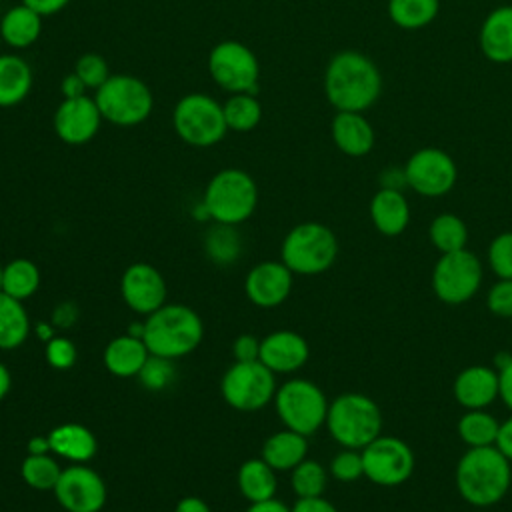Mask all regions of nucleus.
I'll return each instance as SVG.
<instances>
[{
    "mask_svg": "<svg viewBox=\"0 0 512 512\" xmlns=\"http://www.w3.org/2000/svg\"><path fill=\"white\" fill-rule=\"evenodd\" d=\"M310 358L306 338L294 330H276L260 340V362L274 374L300 370Z\"/></svg>",
    "mask_w": 512,
    "mask_h": 512,
    "instance_id": "nucleus-19",
    "label": "nucleus"
},
{
    "mask_svg": "<svg viewBox=\"0 0 512 512\" xmlns=\"http://www.w3.org/2000/svg\"><path fill=\"white\" fill-rule=\"evenodd\" d=\"M338 256V238L322 222H302L288 230L280 258L292 274L316 276L332 268Z\"/></svg>",
    "mask_w": 512,
    "mask_h": 512,
    "instance_id": "nucleus-6",
    "label": "nucleus"
},
{
    "mask_svg": "<svg viewBox=\"0 0 512 512\" xmlns=\"http://www.w3.org/2000/svg\"><path fill=\"white\" fill-rule=\"evenodd\" d=\"M210 78L230 94H256L260 62L252 48L238 40H222L208 52Z\"/></svg>",
    "mask_w": 512,
    "mask_h": 512,
    "instance_id": "nucleus-11",
    "label": "nucleus"
},
{
    "mask_svg": "<svg viewBox=\"0 0 512 512\" xmlns=\"http://www.w3.org/2000/svg\"><path fill=\"white\" fill-rule=\"evenodd\" d=\"M246 512H292V508H288L282 500L270 498V500H262V502H252Z\"/></svg>",
    "mask_w": 512,
    "mask_h": 512,
    "instance_id": "nucleus-53",
    "label": "nucleus"
},
{
    "mask_svg": "<svg viewBox=\"0 0 512 512\" xmlns=\"http://www.w3.org/2000/svg\"><path fill=\"white\" fill-rule=\"evenodd\" d=\"M498 386H500V400L512 412V356L498 368Z\"/></svg>",
    "mask_w": 512,
    "mask_h": 512,
    "instance_id": "nucleus-46",
    "label": "nucleus"
},
{
    "mask_svg": "<svg viewBox=\"0 0 512 512\" xmlns=\"http://www.w3.org/2000/svg\"><path fill=\"white\" fill-rule=\"evenodd\" d=\"M2 268H4V266L0 264V292H2Z\"/></svg>",
    "mask_w": 512,
    "mask_h": 512,
    "instance_id": "nucleus-58",
    "label": "nucleus"
},
{
    "mask_svg": "<svg viewBox=\"0 0 512 512\" xmlns=\"http://www.w3.org/2000/svg\"><path fill=\"white\" fill-rule=\"evenodd\" d=\"M452 392L456 402L466 410L488 408L496 398H500L498 370L484 364L466 366L456 374Z\"/></svg>",
    "mask_w": 512,
    "mask_h": 512,
    "instance_id": "nucleus-20",
    "label": "nucleus"
},
{
    "mask_svg": "<svg viewBox=\"0 0 512 512\" xmlns=\"http://www.w3.org/2000/svg\"><path fill=\"white\" fill-rule=\"evenodd\" d=\"M488 266L490 270L502 278V280H512V232H500L498 236L492 238L488 244Z\"/></svg>",
    "mask_w": 512,
    "mask_h": 512,
    "instance_id": "nucleus-39",
    "label": "nucleus"
},
{
    "mask_svg": "<svg viewBox=\"0 0 512 512\" xmlns=\"http://www.w3.org/2000/svg\"><path fill=\"white\" fill-rule=\"evenodd\" d=\"M328 472L332 474V478L340 482H356L358 478L364 476L362 450L342 448L338 454H334Z\"/></svg>",
    "mask_w": 512,
    "mask_h": 512,
    "instance_id": "nucleus-42",
    "label": "nucleus"
},
{
    "mask_svg": "<svg viewBox=\"0 0 512 512\" xmlns=\"http://www.w3.org/2000/svg\"><path fill=\"white\" fill-rule=\"evenodd\" d=\"M292 512H338V508L324 496L298 498L292 506Z\"/></svg>",
    "mask_w": 512,
    "mask_h": 512,
    "instance_id": "nucleus-47",
    "label": "nucleus"
},
{
    "mask_svg": "<svg viewBox=\"0 0 512 512\" xmlns=\"http://www.w3.org/2000/svg\"><path fill=\"white\" fill-rule=\"evenodd\" d=\"M482 284V264L468 248L440 254L432 268V290L444 304L458 306L476 296Z\"/></svg>",
    "mask_w": 512,
    "mask_h": 512,
    "instance_id": "nucleus-10",
    "label": "nucleus"
},
{
    "mask_svg": "<svg viewBox=\"0 0 512 512\" xmlns=\"http://www.w3.org/2000/svg\"><path fill=\"white\" fill-rule=\"evenodd\" d=\"M36 334H38L44 342H48L50 338H54V336H56V332H54V326H52V324H38V326H36Z\"/></svg>",
    "mask_w": 512,
    "mask_h": 512,
    "instance_id": "nucleus-57",
    "label": "nucleus"
},
{
    "mask_svg": "<svg viewBox=\"0 0 512 512\" xmlns=\"http://www.w3.org/2000/svg\"><path fill=\"white\" fill-rule=\"evenodd\" d=\"M22 4H26L28 8H32L34 12H38L44 18V16H52V14H58L60 10H64L70 4V0H22Z\"/></svg>",
    "mask_w": 512,
    "mask_h": 512,
    "instance_id": "nucleus-49",
    "label": "nucleus"
},
{
    "mask_svg": "<svg viewBox=\"0 0 512 512\" xmlns=\"http://www.w3.org/2000/svg\"><path fill=\"white\" fill-rule=\"evenodd\" d=\"M402 186H406L404 168H386V170L380 174V188H396V190H402Z\"/></svg>",
    "mask_w": 512,
    "mask_h": 512,
    "instance_id": "nucleus-51",
    "label": "nucleus"
},
{
    "mask_svg": "<svg viewBox=\"0 0 512 512\" xmlns=\"http://www.w3.org/2000/svg\"><path fill=\"white\" fill-rule=\"evenodd\" d=\"M362 460L364 476L382 488L404 484L416 468L412 448L402 438L386 434H380L376 440L362 448Z\"/></svg>",
    "mask_w": 512,
    "mask_h": 512,
    "instance_id": "nucleus-13",
    "label": "nucleus"
},
{
    "mask_svg": "<svg viewBox=\"0 0 512 512\" xmlns=\"http://www.w3.org/2000/svg\"><path fill=\"white\" fill-rule=\"evenodd\" d=\"M382 410L362 392H344L328 404L326 428L342 448L362 450L382 434Z\"/></svg>",
    "mask_w": 512,
    "mask_h": 512,
    "instance_id": "nucleus-4",
    "label": "nucleus"
},
{
    "mask_svg": "<svg viewBox=\"0 0 512 512\" xmlns=\"http://www.w3.org/2000/svg\"><path fill=\"white\" fill-rule=\"evenodd\" d=\"M370 220L382 236H400L410 224V204L402 190L378 188L368 206Z\"/></svg>",
    "mask_w": 512,
    "mask_h": 512,
    "instance_id": "nucleus-23",
    "label": "nucleus"
},
{
    "mask_svg": "<svg viewBox=\"0 0 512 512\" xmlns=\"http://www.w3.org/2000/svg\"><path fill=\"white\" fill-rule=\"evenodd\" d=\"M172 126L182 142L196 148L216 146L228 132L222 104L204 92H190L176 102Z\"/></svg>",
    "mask_w": 512,
    "mask_h": 512,
    "instance_id": "nucleus-8",
    "label": "nucleus"
},
{
    "mask_svg": "<svg viewBox=\"0 0 512 512\" xmlns=\"http://www.w3.org/2000/svg\"><path fill=\"white\" fill-rule=\"evenodd\" d=\"M308 454V436L294 432L290 428L270 434L264 444L260 458L272 466L276 472H290Z\"/></svg>",
    "mask_w": 512,
    "mask_h": 512,
    "instance_id": "nucleus-26",
    "label": "nucleus"
},
{
    "mask_svg": "<svg viewBox=\"0 0 512 512\" xmlns=\"http://www.w3.org/2000/svg\"><path fill=\"white\" fill-rule=\"evenodd\" d=\"M86 84L78 78V74L72 70L70 74H66L60 82V92H62V98H80V96H86Z\"/></svg>",
    "mask_w": 512,
    "mask_h": 512,
    "instance_id": "nucleus-48",
    "label": "nucleus"
},
{
    "mask_svg": "<svg viewBox=\"0 0 512 512\" xmlns=\"http://www.w3.org/2000/svg\"><path fill=\"white\" fill-rule=\"evenodd\" d=\"M480 52L494 64L512 62V6L492 8L480 24L478 32Z\"/></svg>",
    "mask_w": 512,
    "mask_h": 512,
    "instance_id": "nucleus-22",
    "label": "nucleus"
},
{
    "mask_svg": "<svg viewBox=\"0 0 512 512\" xmlns=\"http://www.w3.org/2000/svg\"><path fill=\"white\" fill-rule=\"evenodd\" d=\"M276 488V470L262 458H250L238 468V490L250 504L274 498Z\"/></svg>",
    "mask_w": 512,
    "mask_h": 512,
    "instance_id": "nucleus-29",
    "label": "nucleus"
},
{
    "mask_svg": "<svg viewBox=\"0 0 512 512\" xmlns=\"http://www.w3.org/2000/svg\"><path fill=\"white\" fill-rule=\"evenodd\" d=\"M382 72L358 50L336 52L324 72V94L336 112H364L382 94Z\"/></svg>",
    "mask_w": 512,
    "mask_h": 512,
    "instance_id": "nucleus-1",
    "label": "nucleus"
},
{
    "mask_svg": "<svg viewBox=\"0 0 512 512\" xmlns=\"http://www.w3.org/2000/svg\"><path fill=\"white\" fill-rule=\"evenodd\" d=\"M102 118L114 126H138L150 118L154 96L150 86L132 74H110L94 94Z\"/></svg>",
    "mask_w": 512,
    "mask_h": 512,
    "instance_id": "nucleus-7",
    "label": "nucleus"
},
{
    "mask_svg": "<svg viewBox=\"0 0 512 512\" xmlns=\"http://www.w3.org/2000/svg\"><path fill=\"white\" fill-rule=\"evenodd\" d=\"M204 338L198 312L184 304H164L146 316L142 340L152 356L176 360L194 352Z\"/></svg>",
    "mask_w": 512,
    "mask_h": 512,
    "instance_id": "nucleus-3",
    "label": "nucleus"
},
{
    "mask_svg": "<svg viewBox=\"0 0 512 512\" xmlns=\"http://www.w3.org/2000/svg\"><path fill=\"white\" fill-rule=\"evenodd\" d=\"M276 376L260 360L234 362L222 376L220 390L228 406L238 412L262 410L276 394Z\"/></svg>",
    "mask_w": 512,
    "mask_h": 512,
    "instance_id": "nucleus-12",
    "label": "nucleus"
},
{
    "mask_svg": "<svg viewBox=\"0 0 512 512\" xmlns=\"http://www.w3.org/2000/svg\"><path fill=\"white\" fill-rule=\"evenodd\" d=\"M500 422L494 414H490L486 408L480 410H466L456 424L458 438L468 448H484L494 446L498 438Z\"/></svg>",
    "mask_w": 512,
    "mask_h": 512,
    "instance_id": "nucleus-31",
    "label": "nucleus"
},
{
    "mask_svg": "<svg viewBox=\"0 0 512 512\" xmlns=\"http://www.w3.org/2000/svg\"><path fill=\"white\" fill-rule=\"evenodd\" d=\"M150 352L142 338L132 334H122L112 338L104 348V366L110 374L118 378H132L138 376L142 366L146 364Z\"/></svg>",
    "mask_w": 512,
    "mask_h": 512,
    "instance_id": "nucleus-24",
    "label": "nucleus"
},
{
    "mask_svg": "<svg viewBox=\"0 0 512 512\" xmlns=\"http://www.w3.org/2000/svg\"><path fill=\"white\" fill-rule=\"evenodd\" d=\"M30 318L22 304L4 292H0V350H16L30 336Z\"/></svg>",
    "mask_w": 512,
    "mask_h": 512,
    "instance_id": "nucleus-30",
    "label": "nucleus"
},
{
    "mask_svg": "<svg viewBox=\"0 0 512 512\" xmlns=\"http://www.w3.org/2000/svg\"><path fill=\"white\" fill-rule=\"evenodd\" d=\"M290 484L298 498L324 496L328 486V470L320 462L304 458L296 468L290 470Z\"/></svg>",
    "mask_w": 512,
    "mask_h": 512,
    "instance_id": "nucleus-38",
    "label": "nucleus"
},
{
    "mask_svg": "<svg viewBox=\"0 0 512 512\" xmlns=\"http://www.w3.org/2000/svg\"><path fill=\"white\" fill-rule=\"evenodd\" d=\"M224 120L232 132H250L262 122V104L254 94H232L224 104Z\"/></svg>",
    "mask_w": 512,
    "mask_h": 512,
    "instance_id": "nucleus-35",
    "label": "nucleus"
},
{
    "mask_svg": "<svg viewBox=\"0 0 512 512\" xmlns=\"http://www.w3.org/2000/svg\"><path fill=\"white\" fill-rule=\"evenodd\" d=\"M28 454H50V442L48 436H32L26 444Z\"/></svg>",
    "mask_w": 512,
    "mask_h": 512,
    "instance_id": "nucleus-55",
    "label": "nucleus"
},
{
    "mask_svg": "<svg viewBox=\"0 0 512 512\" xmlns=\"http://www.w3.org/2000/svg\"><path fill=\"white\" fill-rule=\"evenodd\" d=\"M74 72L86 84L88 90H98L110 78L108 62L104 60V56L96 52L82 54L74 64Z\"/></svg>",
    "mask_w": 512,
    "mask_h": 512,
    "instance_id": "nucleus-41",
    "label": "nucleus"
},
{
    "mask_svg": "<svg viewBox=\"0 0 512 512\" xmlns=\"http://www.w3.org/2000/svg\"><path fill=\"white\" fill-rule=\"evenodd\" d=\"M48 442L54 454H58L64 460H70L72 464L88 462L98 450L96 436L84 424L78 422H64L52 428L48 434Z\"/></svg>",
    "mask_w": 512,
    "mask_h": 512,
    "instance_id": "nucleus-25",
    "label": "nucleus"
},
{
    "mask_svg": "<svg viewBox=\"0 0 512 512\" xmlns=\"http://www.w3.org/2000/svg\"><path fill=\"white\" fill-rule=\"evenodd\" d=\"M22 480L34 490H54L62 468L50 454H28L20 466Z\"/></svg>",
    "mask_w": 512,
    "mask_h": 512,
    "instance_id": "nucleus-37",
    "label": "nucleus"
},
{
    "mask_svg": "<svg viewBox=\"0 0 512 512\" xmlns=\"http://www.w3.org/2000/svg\"><path fill=\"white\" fill-rule=\"evenodd\" d=\"M486 308L498 318H512V280L494 282L486 294Z\"/></svg>",
    "mask_w": 512,
    "mask_h": 512,
    "instance_id": "nucleus-44",
    "label": "nucleus"
},
{
    "mask_svg": "<svg viewBox=\"0 0 512 512\" xmlns=\"http://www.w3.org/2000/svg\"><path fill=\"white\" fill-rule=\"evenodd\" d=\"M34 74L30 64L18 54H0V108L24 102L32 90Z\"/></svg>",
    "mask_w": 512,
    "mask_h": 512,
    "instance_id": "nucleus-27",
    "label": "nucleus"
},
{
    "mask_svg": "<svg viewBox=\"0 0 512 512\" xmlns=\"http://www.w3.org/2000/svg\"><path fill=\"white\" fill-rule=\"evenodd\" d=\"M174 378V364L172 360L168 358H162V356H148L146 364L142 366L140 374H138V380L140 384L150 390V392H158V390H164Z\"/></svg>",
    "mask_w": 512,
    "mask_h": 512,
    "instance_id": "nucleus-40",
    "label": "nucleus"
},
{
    "mask_svg": "<svg viewBox=\"0 0 512 512\" xmlns=\"http://www.w3.org/2000/svg\"><path fill=\"white\" fill-rule=\"evenodd\" d=\"M120 294L132 312L148 316L166 304L168 286L164 276L152 264L136 262L124 270Z\"/></svg>",
    "mask_w": 512,
    "mask_h": 512,
    "instance_id": "nucleus-16",
    "label": "nucleus"
},
{
    "mask_svg": "<svg viewBox=\"0 0 512 512\" xmlns=\"http://www.w3.org/2000/svg\"><path fill=\"white\" fill-rule=\"evenodd\" d=\"M44 356L54 370H68L76 362V346L70 338L56 334L46 342Z\"/></svg>",
    "mask_w": 512,
    "mask_h": 512,
    "instance_id": "nucleus-43",
    "label": "nucleus"
},
{
    "mask_svg": "<svg viewBox=\"0 0 512 512\" xmlns=\"http://www.w3.org/2000/svg\"><path fill=\"white\" fill-rule=\"evenodd\" d=\"M52 492L66 512H100L108 496L102 476L86 464L62 468Z\"/></svg>",
    "mask_w": 512,
    "mask_h": 512,
    "instance_id": "nucleus-15",
    "label": "nucleus"
},
{
    "mask_svg": "<svg viewBox=\"0 0 512 512\" xmlns=\"http://www.w3.org/2000/svg\"><path fill=\"white\" fill-rule=\"evenodd\" d=\"M42 32V16L26 4L8 8L0 18V38L16 50L32 46Z\"/></svg>",
    "mask_w": 512,
    "mask_h": 512,
    "instance_id": "nucleus-28",
    "label": "nucleus"
},
{
    "mask_svg": "<svg viewBox=\"0 0 512 512\" xmlns=\"http://www.w3.org/2000/svg\"><path fill=\"white\" fill-rule=\"evenodd\" d=\"M330 136L334 146L350 158L366 156L376 142L374 128L364 112H336L330 122Z\"/></svg>",
    "mask_w": 512,
    "mask_h": 512,
    "instance_id": "nucleus-21",
    "label": "nucleus"
},
{
    "mask_svg": "<svg viewBox=\"0 0 512 512\" xmlns=\"http://www.w3.org/2000/svg\"><path fill=\"white\" fill-rule=\"evenodd\" d=\"M174 512H212L210 506L198 496H184L176 502Z\"/></svg>",
    "mask_w": 512,
    "mask_h": 512,
    "instance_id": "nucleus-52",
    "label": "nucleus"
},
{
    "mask_svg": "<svg viewBox=\"0 0 512 512\" xmlns=\"http://www.w3.org/2000/svg\"><path fill=\"white\" fill-rule=\"evenodd\" d=\"M232 354L236 362H256L260 360V340L254 334H240L232 344Z\"/></svg>",
    "mask_w": 512,
    "mask_h": 512,
    "instance_id": "nucleus-45",
    "label": "nucleus"
},
{
    "mask_svg": "<svg viewBox=\"0 0 512 512\" xmlns=\"http://www.w3.org/2000/svg\"><path fill=\"white\" fill-rule=\"evenodd\" d=\"M494 446L512 462V416L500 422V430Z\"/></svg>",
    "mask_w": 512,
    "mask_h": 512,
    "instance_id": "nucleus-50",
    "label": "nucleus"
},
{
    "mask_svg": "<svg viewBox=\"0 0 512 512\" xmlns=\"http://www.w3.org/2000/svg\"><path fill=\"white\" fill-rule=\"evenodd\" d=\"M10 386H12V376H10V370L8 366L0 360V400H4L10 392Z\"/></svg>",
    "mask_w": 512,
    "mask_h": 512,
    "instance_id": "nucleus-56",
    "label": "nucleus"
},
{
    "mask_svg": "<svg viewBox=\"0 0 512 512\" xmlns=\"http://www.w3.org/2000/svg\"><path fill=\"white\" fill-rule=\"evenodd\" d=\"M440 0H388V16L402 30H420L436 20Z\"/></svg>",
    "mask_w": 512,
    "mask_h": 512,
    "instance_id": "nucleus-33",
    "label": "nucleus"
},
{
    "mask_svg": "<svg viewBox=\"0 0 512 512\" xmlns=\"http://www.w3.org/2000/svg\"><path fill=\"white\" fill-rule=\"evenodd\" d=\"M102 114L96 106L94 98H62L58 104L52 126L56 136L70 146L88 144L102 126Z\"/></svg>",
    "mask_w": 512,
    "mask_h": 512,
    "instance_id": "nucleus-17",
    "label": "nucleus"
},
{
    "mask_svg": "<svg viewBox=\"0 0 512 512\" xmlns=\"http://www.w3.org/2000/svg\"><path fill=\"white\" fill-rule=\"evenodd\" d=\"M428 238L440 254L456 252L466 248L468 244V226L460 216L452 212H442L430 222Z\"/></svg>",
    "mask_w": 512,
    "mask_h": 512,
    "instance_id": "nucleus-34",
    "label": "nucleus"
},
{
    "mask_svg": "<svg viewBox=\"0 0 512 512\" xmlns=\"http://www.w3.org/2000/svg\"><path fill=\"white\" fill-rule=\"evenodd\" d=\"M454 482L470 506H496L510 490L512 462L496 446L468 448L456 464Z\"/></svg>",
    "mask_w": 512,
    "mask_h": 512,
    "instance_id": "nucleus-2",
    "label": "nucleus"
},
{
    "mask_svg": "<svg viewBox=\"0 0 512 512\" xmlns=\"http://www.w3.org/2000/svg\"><path fill=\"white\" fill-rule=\"evenodd\" d=\"M76 320V308L70 302L60 304L54 308V326H70Z\"/></svg>",
    "mask_w": 512,
    "mask_h": 512,
    "instance_id": "nucleus-54",
    "label": "nucleus"
},
{
    "mask_svg": "<svg viewBox=\"0 0 512 512\" xmlns=\"http://www.w3.org/2000/svg\"><path fill=\"white\" fill-rule=\"evenodd\" d=\"M406 186L426 198L448 194L458 180L454 158L436 146H424L412 152L404 164Z\"/></svg>",
    "mask_w": 512,
    "mask_h": 512,
    "instance_id": "nucleus-14",
    "label": "nucleus"
},
{
    "mask_svg": "<svg viewBox=\"0 0 512 512\" xmlns=\"http://www.w3.org/2000/svg\"><path fill=\"white\" fill-rule=\"evenodd\" d=\"M292 270L280 260L258 262L250 268L244 280V292L248 300L258 308H276L292 292Z\"/></svg>",
    "mask_w": 512,
    "mask_h": 512,
    "instance_id": "nucleus-18",
    "label": "nucleus"
},
{
    "mask_svg": "<svg viewBox=\"0 0 512 512\" xmlns=\"http://www.w3.org/2000/svg\"><path fill=\"white\" fill-rule=\"evenodd\" d=\"M40 288V268L28 258H14L2 268V292L26 300Z\"/></svg>",
    "mask_w": 512,
    "mask_h": 512,
    "instance_id": "nucleus-32",
    "label": "nucleus"
},
{
    "mask_svg": "<svg viewBox=\"0 0 512 512\" xmlns=\"http://www.w3.org/2000/svg\"><path fill=\"white\" fill-rule=\"evenodd\" d=\"M204 248H206L208 258L214 264L228 266V264L236 262V258L240 256L242 244H240V236L234 230V226L214 222V226L208 230V234L204 238Z\"/></svg>",
    "mask_w": 512,
    "mask_h": 512,
    "instance_id": "nucleus-36",
    "label": "nucleus"
},
{
    "mask_svg": "<svg viewBox=\"0 0 512 512\" xmlns=\"http://www.w3.org/2000/svg\"><path fill=\"white\" fill-rule=\"evenodd\" d=\"M328 400L322 388L304 378L286 380L274 394L276 414L294 432L310 436L326 424Z\"/></svg>",
    "mask_w": 512,
    "mask_h": 512,
    "instance_id": "nucleus-9",
    "label": "nucleus"
},
{
    "mask_svg": "<svg viewBox=\"0 0 512 512\" xmlns=\"http://www.w3.org/2000/svg\"><path fill=\"white\" fill-rule=\"evenodd\" d=\"M258 204V186L254 178L240 168L216 172L204 190L202 206L210 220L218 224H242L252 216Z\"/></svg>",
    "mask_w": 512,
    "mask_h": 512,
    "instance_id": "nucleus-5",
    "label": "nucleus"
}]
</instances>
